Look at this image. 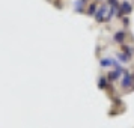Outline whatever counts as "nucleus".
<instances>
[{
	"label": "nucleus",
	"instance_id": "f257e3e1",
	"mask_svg": "<svg viewBox=\"0 0 134 128\" xmlns=\"http://www.w3.org/2000/svg\"><path fill=\"white\" fill-rule=\"evenodd\" d=\"M130 11H131V6H130V3L125 2L122 5V11H119V15H122V14H125V12H130Z\"/></svg>",
	"mask_w": 134,
	"mask_h": 128
},
{
	"label": "nucleus",
	"instance_id": "f03ea898",
	"mask_svg": "<svg viewBox=\"0 0 134 128\" xmlns=\"http://www.w3.org/2000/svg\"><path fill=\"white\" fill-rule=\"evenodd\" d=\"M111 63H115V62L111 60V59H103V60H101V66H103V68L111 66Z\"/></svg>",
	"mask_w": 134,
	"mask_h": 128
},
{
	"label": "nucleus",
	"instance_id": "7ed1b4c3",
	"mask_svg": "<svg viewBox=\"0 0 134 128\" xmlns=\"http://www.w3.org/2000/svg\"><path fill=\"white\" fill-rule=\"evenodd\" d=\"M131 79H133V77H130V75H125V79L122 80V86H124V87H128V86L131 85Z\"/></svg>",
	"mask_w": 134,
	"mask_h": 128
},
{
	"label": "nucleus",
	"instance_id": "20e7f679",
	"mask_svg": "<svg viewBox=\"0 0 134 128\" xmlns=\"http://www.w3.org/2000/svg\"><path fill=\"white\" fill-rule=\"evenodd\" d=\"M83 3H85V0L75 2V11H81V9H83Z\"/></svg>",
	"mask_w": 134,
	"mask_h": 128
},
{
	"label": "nucleus",
	"instance_id": "39448f33",
	"mask_svg": "<svg viewBox=\"0 0 134 128\" xmlns=\"http://www.w3.org/2000/svg\"><path fill=\"white\" fill-rule=\"evenodd\" d=\"M115 39H116V42H122V41H124V33H122V32H118Z\"/></svg>",
	"mask_w": 134,
	"mask_h": 128
}]
</instances>
